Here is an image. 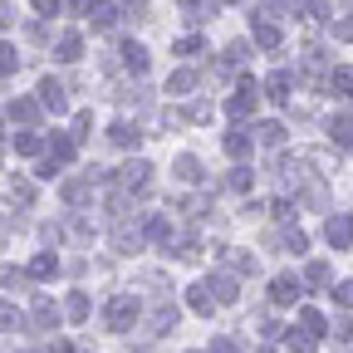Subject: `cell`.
<instances>
[{"label":"cell","instance_id":"cell-33","mask_svg":"<svg viewBox=\"0 0 353 353\" xmlns=\"http://www.w3.org/2000/svg\"><path fill=\"white\" fill-rule=\"evenodd\" d=\"M304 285H309V290H324V285H329V265H324V260H314V265L304 270Z\"/></svg>","mask_w":353,"mask_h":353},{"label":"cell","instance_id":"cell-10","mask_svg":"<svg viewBox=\"0 0 353 353\" xmlns=\"http://www.w3.org/2000/svg\"><path fill=\"white\" fill-rule=\"evenodd\" d=\"M108 143H118V148H138L143 132H138V123H113V128H108Z\"/></svg>","mask_w":353,"mask_h":353},{"label":"cell","instance_id":"cell-18","mask_svg":"<svg viewBox=\"0 0 353 353\" xmlns=\"http://www.w3.org/2000/svg\"><path fill=\"white\" fill-rule=\"evenodd\" d=\"M74 148H79L74 138H50V162H54V167H64V162H74Z\"/></svg>","mask_w":353,"mask_h":353},{"label":"cell","instance_id":"cell-50","mask_svg":"<svg viewBox=\"0 0 353 353\" xmlns=\"http://www.w3.org/2000/svg\"><path fill=\"white\" fill-rule=\"evenodd\" d=\"M6 25H15V10L6 6V0H0V30H6Z\"/></svg>","mask_w":353,"mask_h":353},{"label":"cell","instance_id":"cell-40","mask_svg":"<svg viewBox=\"0 0 353 353\" xmlns=\"http://www.w3.org/2000/svg\"><path fill=\"white\" fill-rule=\"evenodd\" d=\"M88 123H94V113H79V118H74V132H69L74 143H83V138H88Z\"/></svg>","mask_w":353,"mask_h":353},{"label":"cell","instance_id":"cell-45","mask_svg":"<svg viewBox=\"0 0 353 353\" xmlns=\"http://www.w3.org/2000/svg\"><path fill=\"white\" fill-rule=\"evenodd\" d=\"M329 30H334V39H353V20H334Z\"/></svg>","mask_w":353,"mask_h":353},{"label":"cell","instance_id":"cell-6","mask_svg":"<svg viewBox=\"0 0 353 353\" xmlns=\"http://www.w3.org/2000/svg\"><path fill=\"white\" fill-rule=\"evenodd\" d=\"M176 329V304L162 294L157 304H152V334H172Z\"/></svg>","mask_w":353,"mask_h":353},{"label":"cell","instance_id":"cell-16","mask_svg":"<svg viewBox=\"0 0 353 353\" xmlns=\"http://www.w3.org/2000/svg\"><path fill=\"white\" fill-rule=\"evenodd\" d=\"M187 304L196 309V314H211V309H216V294H211V285H192V290H187Z\"/></svg>","mask_w":353,"mask_h":353},{"label":"cell","instance_id":"cell-23","mask_svg":"<svg viewBox=\"0 0 353 353\" xmlns=\"http://www.w3.org/2000/svg\"><path fill=\"white\" fill-rule=\"evenodd\" d=\"M10 118H15V123H25V128H30V123H34V118H39V103H34V99H15V103H10Z\"/></svg>","mask_w":353,"mask_h":353},{"label":"cell","instance_id":"cell-5","mask_svg":"<svg viewBox=\"0 0 353 353\" xmlns=\"http://www.w3.org/2000/svg\"><path fill=\"white\" fill-rule=\"evenodd\" d=\"M30 324H34L39 334H50V329L59 324V309H54V299H44V294H39V299H34V309H30Z\"/></svg>","mask_w":353,"mask_h":353},{"label":"cell","instance_id":"cell-46","mask_svg":"<svg viewBox=\"0 0 353 353\" xmlns=\"http://www.w3.org/2000/svg\"><path fill=\"white\" fill-rule=\"evenodd\" d=\"M334 299H339V304H353V280H343V285H334Z\"/></svg>","mask_w":353,"mask_h":353},{"label":"cell","instance_id":"cell-20","mask_svg":"<svg viewBox=\"0 0 353 353\" xmlns=\"http://www.w3.org/2000/svg\"><path fill=\"white\" fill-rule=\"evenodd\" d=\"M123 64H128L132 74H143V69H148V50H143V44H132V39H128V44H123Z\"/></svg>","mask_w":353,"mask_h":353},{"label":"cell","instance_id":"cell-29","mask_svg":"<svg viewBox=\"0 0 353 353\" xmlns=\"http://www.w3.org/2000/svg\"><path fill=\"white\" fill-rule=\"evenodd\" d=\"M329 138H334V143H353V118H343V113L329 118Z\"/></svg>","mask_w":353,"mask_h":353},{"label":"cell","instance_id":"cell-15","mask_svg":"<svg viewBox=\"0 0 353 353\" xmlns=\"http://www.w3.org/2000/svg\"><path fill=\"white\" fill-rule=\"evenodd\" d=\"M329 94H339V99H353V69H348V64H339V69L329 74Z\"/></svg>","mask_w":353,"mask_h":353},{"label":"cell","instance_id":"cell-26","mask_svg":"<svg viewBox=\"0 0 353 353\" xmlns=\"http://www.w3.org/2000/svg\"><path fill=\"white\" fill-rule=\"evenodd\" d=\"M64 314H69L74 324H83V319H88V294H83V290H74V294H69V304H64Z\"/></svg>","mask_w":353,"mask_h":353},{"label":"cell","instance_id":"cell-13","mask_svg":"<svg viewBox=\"0 0 353 353\" xmlns=\"http://www.w3.org/2000/svg\"><path fill=\"white\" fill-rule=\"evenodd\" d=\"M88 25H99V30H113V25H118V10L108 6V0H94V6H88Z\"/></svg>","mask_w":353,"mask_h":353},{"label":"cell","instance_id":"cell-27","mask_svg":"<svg viewBox=\"0 0 353 353\" xmlns=\"http://www.w3.org/2000/svg\"><path fill=\"white\" fill-rule=\"evenodd\" d=\"M176 6H182L187 10V20H206L216 6H221V0H176Z\"/></svg>","mask_w":353,"mask_h":353},{"label":"cell","instance_id":"cell-43","mask_svg":"<svg viewBox=\"0 0 353 353\" xmlns=\"http://www.w3.org/2000/svg\"><path fill=\"white\" fill-rule=\"evenodd\" d=\"M187 118H192V123H206V118H211V103H192Z\"/></svg>","mask_w":353,"mask_h":353},{"label":"cell","instance_id":"cell-21","mask_svg":"<svg viewBox=\"0 0 353 353\" xmlns=\"http://www.w3.org/2000/svg\"><path fill=\"white\" fill-rule=\"evenodd\" d=\"M192 88H196V69H176L167 79V94H192Z\"/></svg>","mask_w":353,"mask_h":353},{"label":"cell","instance_id":"cell-47","mask_svg":"<svg viewBox=\"0 0 353 353\" xmlns=\"http://www.w3.org/2000/svg\"><path fill=\"white\" fill-rule=\"evenodd\" d=\"M270 211H275V216H280V221H294V201H275V206H270Z\"/></svg>","mask_w":353,"mask_h":353},{"label":"cell","instance_id":"cell-51","mask_svg":"<svg viewBox=\"0 0 353 353\" xmlns=\"http://www.w3.org/2000/svg\"><path fill=\"white\" fill-rule=\"evenodd\" d=\"M54 353H79V348L74 343H54Z\"/></svg>","mask_w":353,"mask_h":353},{"label":"cell","instance_id":"cell-48","mask_svg":"<svg viewBox=\"0 0 353 353\" xmlns=\"http://www.w3.org/2000/svg\"><path fill=\"white\" fill-rule=\"evenodd\" d=\"M211 353H241V348H236L231 339H216V343H211Z\"/></svg>","mask_w":353,"mask_h":353},{"label":"cell","instance_id":"cell-44","mask_svg":"<svg viewBox=\"0 0 353 353\" xmlns=\"http://www.w3.org/2000/svg\"><path fill=\"white\" fill-rule=\"evenodd\" d=\"M285 250L299 255V250H304V236H299V231H285Z\"/></svg>","mask_w":353,"mask_h":353},{"label":"cell","instance_id":"cell-1","mask_svg":"<svg viewBox=\"0 0 353 353\" xmlns=\"http://www.w3.org/2000/svg\"><path fill=\"white\" fill-rule=\"evenodd\" d=\"M255 103H260V83H255V79H241V88L226 99V113H231V118H250Z\"/></svg>","mask_w":353,"mask_h":353},{"label":"cell","instance_id":"cell-12","mask_svg":"<svg viewBox=\"0 0 353 353\" xmlns=\"http://www.w3.org/2000/svg\"><path fill=\"white\" fill-rule=\"evenodd\" d=\"M250 39L260 44V50H280V39H285V34H280V25H270V20H260V25L250 30Z\"/></svg>","mask_w":353,"mask_h":353},{"label":"cell","instance_id":"cell-32","mask_svg":"<svg viewBox=\"0 0 353 353\" xmlns=\"http://www.w3.org/2000/svg\"><path fill=\"white\" fill-rule=\"evenodd\" d=\"M15 329H25L20 309H15V304H0V334H15Z\"/></svg>","mask_w":353,"mask_h":353},{"label":"cell","instance_id":"cell-34","mask_svg":"<svg viewBox=\"0 0 353 353\" xmlns=\"http://www.w3.org/2000/svg\"><path fill=\"white\" fill-rule=\"evenodd\" d=\"M172 172L182 176V182H196V176H201V162H196V157H176V162H172Z\"/></svg>","mask_w":353,"mask_h":353},{"label":"cell","instance_id":"cell-41","mask_svg":"<svg viewBox=\"0 0 353 353\" xmlns=\"http://www.w3.org/2000/svg\"><path fill=\"white\" fill-rule=\"evenodd\" d=\"M10 196H15V201H25V206H30V201H34V187H30V182H10Z\"/></svg>","mask_w":353,"mask_h":353},{"label":"cell","instance_id":"cell-9","mask_svg":"<svg viewBox=\"0 0 353 353\" xmlns=\"http://www.w3.org/2000/svg\"><path fill=\"white\" fill-rule=\"evenodd\" d=\"M211 294H216V304H236V299H241L236 275H216V280H211Z\"/></svg>","mask_w":353,"mask_h":353},{"label":"cell","instance_id":"cell-7","mask_svg":"<svg viewBox=\"0 0 353 353\" xmlns=\"http://www.w3.org/2000/svg\"><path fill=\"white\" fill-rule=\"evenodd\" d=\"M290 88H294V74L290 69H275L270 79H265V94H270L275 103H290Z\"/></svg>","mask_w":353,"mask_h":353},{"label":"cell","instance_id":"cell-52","mask_svg":"<svg viewBox=\"0 0 353 353\" xmlns=\"http://www.w3.org/2000/svg\"><path fill=\"white\" fill-rule=\"evenodd\" d=\"M221 6H226V0H221Z\"/></svg>","mask_w":353,"mask_h":353},{"label":"cell","instance_id":"cell-17","mask_svg":"<svg viewBox=\"0 0 353 353\" xmlns=\"http://www.w3.org/2000/svg\"><path fill=\"white\" fill-rule=\"evenodd\" d=\"M79 54H83V39H79V34H59V44H54V59L74 64Z\"/></svg>","mask_w":353,"mask_h":353},{"label":"cell","instance_id":"cell-35","mask_svg":"<svg viewBox=\"0 0 353 353\" xmlns=\"http://www.w3.org/2000/svg\"><path fill=\"white\" fill-rule=\"evenodd\" d=\"M64 201H69V206H83V201H88V182H79V176H74V182H64Z\"/></svg>","mask_w":353,"mask_h":353},{"label":"cell","instance_id":"cell-37","mask_svg":"<svg viewBox=\"0 0 353 353\" xmlns=\"http://www.w3.org/2000/svg\"><path fill=\"white\" fill-rule=\"evenodd\" d=\"M0 285H6V290H20V285H25V270H15V265H0Z\"/></svg>","mask_w":353,"mask_h":353},{"label":"cell","instance_id":"cell-24","mask_svg":"<svg viewBox=\"0 0 353 353\" xmlns=\"http://www.w3.org/2000/svg\"><path fill=\"white\" fill-rule=\"evenodd\" d=\"M226 152H231V157H250V132H245V128L226 132Z\"/></svg>","mask_w":353,"mask_h":353},{"label":"cell","instance_id":"cell-36","mask_svg":"<svg viewBox=\"0 0 353 353\" xmlns=\"http://www.w3.org/2000/svg\"><path fill=\"white\" fill-rule=\"evenodd\" d=\"M20 69V54H15V44H0V74H15Z\"/></svg>","mask_w":353,"mask_h":353},{"label":"cell","instance_id":"cell-28","mask_svg":"<svg viewBox=\"0 0 353 353\" xmlns=\"http://www.w3.org/2000/svg\"><path fill=\"white\" fill-rule=\"evenodd\" d=\"M221 255H226V265H231L236 275H255V260H250L245 250H221Z\"/></svg>","mask_w":353,"mask_h":353},{"label":"cell","instance_id":"cell-39","mask_svg":"<svg viewBox=\"0 0 353 353\" xmlns=\"http://www.w3.org/2000/svg\"><path fill=\"white\" fill-rule=\"evenodd\" d=\"M329 334H334L339 343H348V339H353V319H348V314H343V319H334V324H329Z\"/></svg>","mask_w":353,"mask_h":353},{"label":"cell","instance_id":"cell-25","mask_svg":"<svg viewBox=\"0 0 353 353\" xmlns=\"http://www.w3.org/2000/svg\"><path fill=\"white\" fill-rule=\"evenodd\" d=\"M148 236H152L157 245H172V221H167V216H148Z\"/></svg>","mask_w":353,"mask_h":353},{"label":"cell","instance_id":"cell-4","mask_svg":"<svg viewBox=\"0 0 353 353\" xmlns=\"http://www.w3.org/2000/svg\"><path fill=\"white\" fill-rule=\"evenodd\" d=\"M324 241H329L334 250H343V245L353 241V216H329V221H324Z\"/></svg>","mask_w":353,"mask_h":353},{"label":"cell","instance_id":"cell-22","mask_svg":"<svg viewBox=\"0 0 353 353\" xmlns=\"http://www.w3.org/2000/svg\"><path fill=\"white\" fill-rule=\"evenodd\" d=\"M299 329H304V334H314V339H319V334H329V324H324L319 309H299Z\"/></svg>","mask_w":353,"mask_h":353},{"label":"cell","instance_id":"cell-14","mask_svg":"<svg viewBox=\"0 0 353 353\" xmlns=\"http://www.w3.org/2000/svg\"><path fill=\"white\" fill-rule=\"evenodd\" d=\"M15 152L20 157H39V152H50V143H44L39 132H15Z\"/></svg>","mask_w":353,"mask_h":353},{"label":"cell","instance_id":"cell-38","mask_svg":"<svg viewBox=\"0 0 353 353\" xmlns=\"http://www.w3.org/2000/svg\"><path fill=\"white\" fill-rule=\"evenodd\" d=\"M226 187H231V192H250V167H236V172L226 176Z\"/></svg>","mask_w":353,"mask_h":353},{"label":"cell","instance_id":"cell-31","mask_svg":"<svg viewBox=\"0 0 353 353\" xmlns=\"http://www.w3.org/2000/svg\"><path fill=\"white\" fill-rule=\"evenodd\" d=\"M285 343H290V353H314V334H304V329H290Z\"/></svg>","mask_w":353,"mask_h":353},{"label":"cell","instance_id":"cell-49","mask_svg":"<svg viewBox=\"0 0 353 353\" xmlns=\"http://www.w3.org/2000/svg\"><path fill=\"white\" fill-rule=\"evenodd\" d=\"M34 10H39V15H54V10H59V0H34Z\"/></svg>","mask_w":353,"mask_h":353},{"label":"cell","instance_id":"cell-2","mask_svg":"<svg viewBox=\"0 0 353 353\" xmlns=\"http://www.w3.org/2000/svg\"><path fill=\"white\" fill-rule=\"evenodd\" d=\"M132 319H138V299H132V294H113L108 299V329H132Z\"/></svg>","mask_w":353,"mask_h":353},{"label":"cell","instance_id":"cell-11","mask_svg":"<svg viewBox=\"0 0 353 353\" xmlns=\"http://www.w3.org/2000/svg\"><path fill=\"white\" fill-rule=\"evenodd\" d=\"M39 103L50 108V113H64V83H54V79H44V83H39Z\"/></svg>","mask_w":353,"mask_h":353},{"label":"cell","instance_id":"cell-8","mask_svg":"<svg viewBox=\"0 0 353 353\" xmlns=\"http://www.w3.org/2000/svg\"><path fill=\"white\" fill-rule=\"evenodd\" d=\"M270 299H275V304H294V299H299V280H294V275H275Z\"/></svg>","mask_w":353,"mask_h":353},{"label":"cell","instance_id":"cell-19","mask_svg":"<svg viewBox=\"0 0 353 353\" xmlns=\"http://www.w3.org/2000/svg\"><path fill=\"white\" fill-rule=\"evenodd\" d=\"M54 270H59V260H54V255H50V250H39V255H34V260H30V275H34V280H50V275H54Z\"/></svg>","mask_w":353,"mask_h":353},{"label":"cell","instance_id":"cell-30","mask_svg":"<svg viewBox=\"0 0 353 353\" xmlns=\"http://www.w3.org/2000/svg\"><path fill=\"white\" fill-rule=\"evenodd\" d=\"M255 138H260L265 148H280V143H285V128H280V123H260V128H255Z\"/></svg>","mask_w":353,"mask_h":353},{"label":"cell","instance_id":"cell-42","mask_svg":"<svg viewBox=\"0 0 353 353\" xmlns=\"http://www.w3.org/2000/svg\"><path fill=\"white\" fill-rule=\"evenodd\" d=\"M176 54H201V39L187 34V39H176Z\"/></svg>","mask_w":353,"mask_h":353},{"label":"cell","instance_id":"cell-3","mask_svg":"<svg viewBox=\"0 0 353 353\" xmlns=\"http://www.w3.org/2000/svg\"><path fill=\"white\" fill-rule=\"evenodd\" d=\"M148 182H152V167H148L143 157H138V162H128V167L118 172V187H123L128 196H132V192H148Z\"/></svg>","mask_w":353,"mask_h":353}]
</instances>
